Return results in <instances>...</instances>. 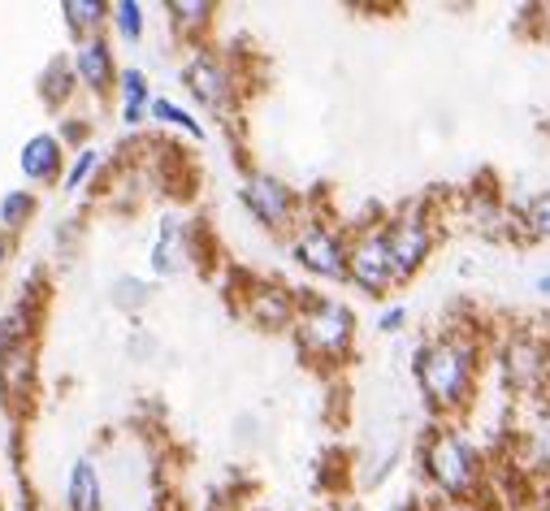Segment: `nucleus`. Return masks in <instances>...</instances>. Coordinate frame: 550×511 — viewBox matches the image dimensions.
Segmentation results:
<instances>
[{"label": "nucleus", "mask_w": 550, "mask_h": 511, "mask_svg": "<svg viewBox=\"0 0 550 511\" xmlns=\"http://www.w3.org/2000/svg\"><path fill=\"white\" fill-rule=\"evenodd\" d=\"M295 304H299V295L291 286L265 282V286H252L243 312L252 325H260V330H295Z\"/></svg>", "instance_id": "9d476101"}, {"label": "nucleus", "mask_w": 550, "mask_h": 511, "mask_svg": "<svg viewBox=\"0 0 550 511\" xmlns=\"http://www.w3.org/2000/svg\"><path fill=\"white\" fill-rule=\"evenodd\" d=\"M187 226L178 217H165L161 226V239L152 247V273L156 278H174V273L187 269Z\"/></svg>", "instance_id": "4468645a"}, {"label": "nucleus", "mask_w": 550, "mask_h": 511, "mask_svg": "<svg viewBox=\"0 0 550 511\" xmlns=\"http://www.w3.org/2000/svg\"><path fill=\"white\" fill-rule=\"evenodd\" d=\"M403 317H408V312H403V308H386L382 312V321H377V330H399V325H403Z\"/></svg>", "instance_id": "393cba45"}, {"label": "nucleus", "mask_w": 550, "mask_h": 511, "mask_svg": "<svg viewBox=\"0 0 550 511\" xmlns=\"http://www.w3.org/2000/svg\"><path fill=\"white\" fill-rule=\"evenodd\" d=\"M347 282H356L364 295H386L395 291V260L386 247V226H369L356 234V243L347 247Z\"/></svg>", "instance_id": "20e7f679"}, {"label": "nucleus", "mask_w": 550, "mask_h": 511, "mask_svg": "<svg viewBox=\"0 0 550 511\" xmlns=\"http://www.w3.org/2000/svg\"><path fill=\"white\" fill-rule=\"evenodd\" d=\"M182 83H187L191 96L200 104H208L213 113H226L230 100H234V78L213 52H195V57L182 65Z\"/></svg>", "instance_id": "1a4fd4ad"}, {"label": "nucleus", "mask_w": 550, "mask_h": 511, "mask_svg": "<svg viewBox=\"0 0 550 511\" xmlns=\"http://www.w3.org/2000/svg\"><path fill=\"white\" fill-rule=\"evenodd\" d=\"M96 165H100V152H96V148H83V152H78L74 161H70V169H65L61 187L74 195V191H78V187H83V182L91 178V169H96Z\"/></svg>", "instance_id": "5701e85b"}, {"label": "nucleus", "mask_w": 550, "mask_h": 511, "mask_svg": "<svg viewBox=\"0 0 550 511\" xmlns=\"http://www.w3.org/2000/svg\"><path fill=\"white\" fill-rule=\"evenodd\" d=\"M113 26H117V35H122L126 44H139L143 39V5H135V0H117Z\"/></svg>", "instance_id": "412c9836"}, {"label": "nucleus", "mask_w": 550, "mask_h": 511, "mask_svg": "<svg viewBox=\"0 0 550 511\" xmlns=\"http://www.w3.org/2000/svg\"><path fill=\"white\" fill-rule=\"evenodd\" d=\"M295 260L308 273H317V278L347 282V243L338 239L330 226H321V221H308V226L295 234Z\"/></svg>", "instance_id": "423d86ee"}, {"label": "nucleus", "mask_w": 550, "mask_h": 511, "mask_svg": "<svg viewBox=\"0 0 550 511\" xmlns=\"http://www.w3.org/2000/svg\"><path fill=\"white\" fill-rule=\"evenodd\" d=\"M169 13H174L178 31H208V22H213V5L208 0H169Z\"/></svg>", "instance_id": "aec40b11"}, {"label": "nucleus", "mask_w": 550, "mask_h": 511, "mask_svg": "<svg viewBox=\"0 0 550 511\" xmlns=\"http://www.w3.org/2000/svg\"><path fill=\"white\" fill-rule=\"evenodd\" d=\"M61 161H65V152H61V139L57 135H31L22 143V174L31 178V182H57L61 178Z\"/></svg>", "instance_id": "f8f14e48"}, {"label": "nucleus", "mask_w": 550, "mask_h": 511, "mask_svg": "<svg viewBox=\"0 0 550 511\" xmlns=\"http://www.w3.org/2000/svg\"><path fill=\"white\" fill-rule=\"evenodd\" d=\"M421 464H425V477L447 494V499H473L481 490V455L473 451L460 429L451 425H434L421 442Z\"/></svg>", "instance_id": "f03ea898"}, {"label": "nucleus", "mask_w": 550, "mask_h": 511, "mask_svg": "<svg viewBox=\"0 0 550 511\" xmlns=\"http://www.w3.org/2000/svg\"><path fill=\"white\" fill-rule=\"evenodd\" d=\"M295 338L299 351L312 360H343L356 343V317L338 299H299Z\"/></svg>", "instance_id": "7ed1b4c3"}, {"label": "nucleus", "mask_w": 550, "mask_h": 511, "mask_svg": "<svg viewBox=\"0 0 550 511\" xmlns=\"http://www.w3.org/2000/svg\"><path fill=\"white\" fill-rule=\"evenodd\" d=\"M61 13H65V22H70V31L91 39L104 22L113 18V5H104V0H65Z\"/></svg>", "instance_id": "f3484780"}, {"label": "nucleus", "mask_w": 550, "mask_h": 511, "mask_svg": "<svg viewBox=\"0 0 550 511\" xmlns=\"http://www.w3.org/2000/svg\"><path fill=\"white\" fill-rule=\"evenodd\" d=\"M243 204L265 230H291L295 221V191L273 174H247L243 178Z\"/></svg>", "instance_id": "6e6552de"}, {"label": "nucleus", "mask_w": 550, "mask_h": 511, "mask_svg": "<svg viewBox=\"0 0 550 511\" xmlns=\"http://www.w3.org/2000/svg\"><path fill=\"white\" fill-rule=\"evenodd\" d=\"M35 208H39V200L31 191H9L5 200H0V226L5 230H22L26 221L35 217Z\"/></svg>", "instance_id": "6ab92c4d"}, {"label": "nucleus", "mask_w": 550, "mask_h": 511, "mask_svg": "<svg viewBox=\"0 0 550 511\" xmlns=\"http://www.w3.org/2000/svg\"><path fill=\"white\" fill-rule=\"evenodd\" d=\"M386 247H390V260H395L399 286L421 273L429 252H434V226L421 217V208H403L399 217L386 221Z\"/></svg>", "instance_id": "39448f33"}, {"label": "nucleus", "mask_w": 550, "mask_h": 511, "mask_svg": "<svg viewBox=\"0 0 550 511\" xmlns=\"http://www.w3.org/2000/svg\"><path fill=\"white\" fill-rule=\"evenodd\" d=\"M74 70L78 78H83V87L91 91V96H104V91L113 87V48H109V39H100V35H91V39H78V52H74Z\"/></svg>", "instance_id": "9b49d317"}, {"label": "nucleus", "mask_w": 550, "mask_h": 511, "mask_svg": "<svg viewBox=\"0 0 550 511\" xmlns=\"http://www.w3.org/2000/svg\"><path fill=\"white\" fill-rule=\"evenodd\" d=\"M538 286H542V291H546V295H550V273H546V278H542V282H538Z\"/></svg>", "instance_id": "c85d7f7f"}, {"label": "nucleus", "mask_w": 550, "mask_h": 511, "mask_svg": "<svg viewBox=\"0 0 550 511\" xmlns=\"http://www.w3.org/2000/svg\"><path fill=\"white\" fill-rule=\"evenodd\" d=\"M31 386H35V343L0 351V390H5V399H26Z\"/></svg>", "instance_id": "ddd939ff"}, {"label": "nucleus", "mask_w": 550, "mask_h": 511, "mask_svg": "<svg viewBox=\"0 0 550 511\" xmlns=\"http://www.w3.org/2000/svg\"><path fill=\"white\" fill-rule=\"evenodd\" d=\"M83 135H87V122H65V139H74V143H78Z\"/></svg>", "instance_id": "bb28decb"}, {"label": "nucleus", "mask_w": 550, "mask_h": 511, "mask_svg": "<svg viewBox=\"0 0 550 511\" xmlns=\"http://www.w3.org/2000/svg\"><path fill=\"white\" fill-rule=\"evenodd\" d=\"M538 451H542V464H550V425L538 429Z\"/></svg>", "instance_id": "a878e982"}, {"label": "nucleus", "mask_w": 550, "mask_h": 511, "mask_svg": "<svg viewBox=\"0 0 550 511\" xmlns=\"http://www.w3.org/2000/svg\"><path fill=\"white\" fill-rule=\"evenodd\" d=\"M9 260V230H0V265Z\"/></svg>", "instance_id": "cd10ccee"}, {"label": "nucleus", "mask_w": 550, "mask_h": 511, "mask_svg": "<svg viewBox=\"0 0 550 511\" xmlns=\"http://www.w3.org/2000/svg\"><path fill=\"white\" fill-rule=\"evenodd\" d=\"M152 117H156V122H165V126H178V130H187L191 139H204V126L195 122V117H191L187 109H178L174 100H156V104H152Z\"/></svg>", "instance_id": "4be33fe9"}, {"label": "nucleus", "mask_w": 550, "mask_h": 511, "mask_svg": "<svg viewBox=\"0 0 550 511\" xmlns=\"http://www.w3.org/2000/svg\"><path fill=\"white\" fill-rule=\"evenodd\" d=\"M503 377L507 386L520 390V395H538L550 386V347L538 343L533 334H516L512 343L503 347Z\"/></svg>", "instance_id": "0eeeda50"}, {"label": "nucleus", "mask_w": 550, "mask_h": 511, "mask_svg": "<svg viewBox=\"0 0 550 511\" xmlns=\"http://www.w3.org/2000/svg\"><path fill=\"white\" fill-rule=\"evenodd\" d=\"M74 83H78V70H74L70 61H65V57L48 61L44 78H39V91H44V104H48V109H61L65 96L74 91Z\"/></svg>", "instance_id": "a211bd4d"}, {"label": "nucleus", "mask_w": 550, "mask_h": 511, "mask_svg": "<svg viewBox=\"0 0 550 511\" xmlns=\"http://www.w3.org/2000/svg\"><path fill=\"white\" fill-rule=\"evenodd\" d=\"M525 226H529V234H538V239H550V191H538L525 204Z\"/></svg>", "instance_id": "b1692460"}, {"label": "nucleus", "mask_w": 550, "mask_h": 511, "mask_svg": "<svg viewBox=\"0 0 550 511\" xmlns=\"http://www.w3.org/2000/svg\"><path fill=\"white\" fill-rule=\"evenodd\" d=\"M117 91H122V122L126 126H139L148 122L152 113V91H148V78H143V70H122L117 74Z\"/></svg>", "instance_id": "dca6fc26"}, {"label": "nucleus", "mask_w": 550, "mask_h": 511, "mask_svg": "<svg viewBox=\"0 0 550 511\" xmlns=\"http://www.w3.org/2000/svg\"><path fill=\"white\" fill-rule=\"evenodd\" d=\"M477 369H481V351L468 334H442L429 347L416 351V382L421 395L429 399V408L451 416L464 412L477 386Z\"/></svg>", "instance_id": "f257e3e1"}, {"label": "nucleus", "mask_w": 550, "mask_h": 511, "mask_svg": "<svg viewBox=\"0 0 550 511\" xmlns=\"http://www.w3.org/2000/svg\"><path fill=\"white\" fill-rule=\"evenodd\" d=\"M100 473L91 460H74L70 486H65V511H100Z\"/></svg>", "instance_id": "2eb2a0df"}, {"label": "nucleus", "mask_w": 550, "mask_h": 511, "mask_svg": "<svg viewBox=\"0 0 550 511\" xmlns=\"http://www.w3.org/2000/svg\"><path fill=\"white\" fill-rule=\"evenodd\" d=\"M0 511H5V499H0Z\"/></svg>", "instance_id": "c756f323"}]
</instances>
